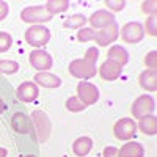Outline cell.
<instances>
[{
	"mask_svg": "<svg viewBox=\"0 0 157 157\" xmlns=\"http://www.w3.org/2000/svg\"><path fill=\"white\" fill-rule=\"evenodd\" d=\"M118 38V25L112 24L110 27L104 29V30H93V29H80L77 32V39L82 43L86 41H96L99 46H109L110 43H113Z\"/></svg>",
	"mask_w": 157,
	"mask_h": 157,
	"instance_id": "obj_1",
	"label": "cell"
},
{
	"mask_svg": "<svg viewBox=\"0 0 157 157\" xmlns=\"http://www.w3.org/2000/svg\"><path fill=\"white\" fill-rule=\"evenodd\" d=\"M32 123L35 126L39 143L47 141V138L50 137V130H52V124H50L49 116L43 110H35L32 113Z\"/></svg>",
	"mask_w": 157,
	"mask_h": 157,
	"instance_id": "obj_2",
	"label": "cell"
},
{
	"mask_svg": "<svg viewBox=\"0 0 157 157\" xmlns=\"http://www.w3.org/2000/svg\"><path fill=\"white\" fill-rule=\"evenodd\" d=\"M21 19L29 24H43V22L52 21V16L47 13L44 5H33V6H27L25 10H22Z\"/></svg>",
	"mask_w": 157,
	"mask_h": 157,
	"instance_id": "obj_3",
	"label": "cell"
},
{
	"mask_svg": "<svg viewBox=\"0 0 157 157\" xmlns=\"http://www.w3.org/2000/svg\"><path fill=\"white\" fill-rule=\"evenodd\" d=\"M49 39H50V32L49 29L43 27V25H32L25 32V41L33 47L46 46L49 43Z\"/></svg>",
	"mask_w": 157,
	"mask_h": 157,
	"instance_id": "obj_4",
	"label": "cell"
},
{
	"mask_svg": "<svg viewBox=\"0 0 157 157\" xmlns=\"http://www.w3.org/2000/svg\"><path fill=\"white\" fill-rule=\"evenodd\" d=\"M69 72L71 75L77 77V78H91L98 74V69H96V64L93 63H88L86 60H74L69 63Z\"/></svg>",
	"mask_w": 157,
	"mask_h": 157,
	"instance_id": "obj_5",
	"label": "cell"
},
{
	"mask_svg": "<svg viewBox=\"0 0 157 157\" xmlns=\"http://www.w3.org/2000/svg\"><path fill=\"white\" fill-rule=\"evenodd\" d=\"M77 98L83 105H93L99 99V90L90 82H80L77 85Z\"/></svg>",
	"mask_w": 157,
	"mask_h": 157,
	"instance_id": "obj_6",
	"label": "cell"
},
{
	"mask_svg": "<svg viewBox=\"0 0 157 157\" xmlns=\"http://www.w3.org/2000/svg\"><path fill=\"white\" fill-rule=\"evenodd\" d=\"M135 130H137V124L130 118H121L113 126V132L118 140H130L135 135Z\"/></svg>",
	"mask_w": 157,
	"mask_h": 157,
	"instance_id": "obj_7",
	"label": "cell"
},
{
	"mask_svg": "<svg viewBox=\"0 0 157 157\" xmlns=\"http://www.w3.org/2000/svg\"><path fill=\"white\" fill-rule=\"evenodd\" d=\"M154 109H155L154 99L151 96H148V94H143V96L135 99L134 105H132V110H130V112H132V115L137 118V120H140V118H143V116L151 115L154 112Z\"/></svg>",
	"mask_w": 157,
	"mask_h": 157,
	"instance_id": "obj_8",
	"label": "cell"
},
{
	"mask_svg": "<svg viewBox=\"0 0 157 157\" xmlns=\"http://www.w3.org/2000/svg\"><path fill=\"white\" fill-rule=\"evenodd\" d=\"M143 36H145V32H143V27L140 22H127L121 30L123 41L129 43V44H135V43L141 41Z\"/></svg>",
	"mask_w": 157,
	"mask_h": 157,
	"instance_id": "obj_9",
	"label": "cell"
},
{
	"mask_svg": "<svg viewBox=\"0 0 157 157\" xmlns=\"http://www.w3.org/2000/svg\"><path fill=\"white\" fill-rule=\"evenodd\" d=\"M29 60H30L32 66L41 72H46L47 69L52 68V57L46 50H33L29 57Z\"/></svg>",
	"mask_w": 157,
	"mask_h": 157,
	"instance_id": "obj_10",
	"label": "cell"
},
{
	"mask_svg": "<svg viewBox=\"0 0 157 157\" xmlns=\"http://www.w3.org/2000/svg\"><path fill=\"white\" fill-rule=\"evenodd\" d=\"M90 24H91V27L94 29H107L110 27L112 24H115V17L110 11L107 10H99L96 13H93V14L90 16Z\"/></svg>",
	"mask_w": 157,
	"mask_h": 157,
	"instance_id": "obj_11",
	"label": "cell"
},
{
	"mask_svg": "<svg viewBox=\"0 0 157 157\" xmlns=\"http://www.w3.org/2000/svg\"><path fill=\"white\" fill-rule=\"evenodd\" d=\"M38 94H39V90H38L36 83H33V82H24L17 88V98L22 102H32L38 98Z\"/></svg>",
	"mask_w": 157,
	"mask_h": 157,
	"instance_id": "obj_12",
	"label": "cell"
},
{
	"mask_svg": "<svg viewBox=\"0 0 157 157\" xmlns=\"http://www.w3.org/2000/svg\"><path fill=\"white\" fill-rule=\"evenodd\" d=\"M99 74L104 80H116L118 77L121 75V66L112 63V61H104L99 68Z\"/></svg>",
	"mask_w": 157,
	"mask_h": 157,
	"instance_id": "obj_13",
	"label": "cell"
},
{
	"mask_svg": "<svg viewBox=\"0 0 157 157\" xmlns=\"http://www.w3.org/2000/svg\"><path fill=\"white\" fill-rule=\"evenodd\" d=\"M138 82H140V86L143 90H146V91H155L157 90V72L154 69H146V71H143L140 74V78H138Z\"/></svg>",
	"mask_w": 157,
	"mask_h": 157,
	"instance_id": "obj_14",
	"label": "cell"
},
{
	"mask_svg": "<svg viewBox=\"0 0 157 157\" xmlns=\"http://www.w3.org/2000/svg\"><path fill=\"white\" fill-rule=\"evenodd\" d=\"M11 124H13V129L19 134H29L30 129H32V123L27 118V115L24 113H14L11 118Z\"/></svg>",
	"mask_w": 157,
	"mask_h": 157,
	"instance_id": "obj_15",
	"label": "cell"
},
{
	"mask_svg": "<svg viewBox=\"0 0 157 157\" xmlns=\"http://www.w3.org/2000/svg\"><path fill=\"white\" fill-rule=\"evenodd\" d=\"M35 82L44 88H58L61 85L60 77L50 74V72H38L35 75Z\"/></svg>",
	"mask_w": 157,
	"mask_h": 157,
	"instance_id": "obj_16",
	"label": "cell"
},
{
	"mask_svg": "<svg viewBox=\"0 0 157 157\" xmlns=\"http://www.w3.org/2000/svg\"><path fill=\"white\" fill-rule=\"evenodd\" d=\"M109 61L118 64V66H124L129 61V54L126 52V49H123L121 46H113L109 50Z\"/></svg>",
	"mask_w": 157,
	"mask_h": 157,
	"instance_id": "obj_17",
	"label": "cell"
},
{
	"mask_svg": "<svg viewBox=\"0 0 157 157\" xmlns=\"http://www.w3.org/2000/svg\"><path fill=\"white\" fill-rule=\"evenodd\" d=\"M145 149L137 141H129L120 149V157H143Z\"/></svg>",
	"mask_w": 157,
	"mask_h": 157,
	"instance_id": "obj_18",
	"label": "cell"
},
{
	"mask_svg": "<svg viewBox=\"0 0 157 157\" xmlns=\"http://www.w3.org/2000/svg\"><path fill=\"white\" fill-rule=\"evenodd\" d=\"M91 148H93V140L88 138V137H80V138H77V140L72 143V151H74V154L78 155V157L86 155V154L91 151Z\"/></svg>",
	"mask_w": 157,
	"mask_h": 157,
	"instance_id": "obj_19",
	"label": "cell"
},
{
	"mask_svg": "<svg viewBox=\"0 0 157 157\" xmlns=\"http://www.w3.org/2000/svg\"><path fill=\"white\" fill-rule=\"evenodd\" d=\"M140 130L145 135H155L157 132V120L154 115H148V116H143L140 118V124H138Z\"/></svg>",
	"mask_w": 157,
	"mask_h": 157,
	"instance_id": "obj_20",
	"label": "cell"
},
{
	"mask_svg": "<svg viewBox=\"0 0 157 157\" xmlns=\"http://www.w3.org/2000/svg\"><path fill=\"white\" fill-rule=\"evenodd\" d=\"M69 2L68 0H49V2L44 5L47 13L50 16H54V14H60V13H64L68 8H69Z\"/></svg>",
	"mask_w": 157,
	"mask_h": 157,
	"instance_id": "obj_21",
	"label": "cell"
},
{
	"mask_svg": "<svg viewBox=\"0 0 157 157\" xmlns=\"http://www.w3.org/2000/svg\"><path fill=\"white\" fill-rule=\"evenodd\" d=\"M86 17L83 14H72L69 16L66 21H64V27L66 29H82L83 25L86 24Z\"/></svg>",
	"mask_w": 157,
	"mask_h": 157,
	"instance_id": "obj_22",
	"label": "cell"
},
{
	"mask_svg": "<svg viewBox=\"0 0 157 157\" xmlns=\"http://www.w3.org/2000/svg\"><path fill=\"white\" fill-rule=\"evenodd\" d=\"M19 71V63L13 60H0V74H14Z\"/></svg>",
	"mask_w": 157,
	"mask_h": 157,
	"instance_id": "obj_23",
	"label": "cell"
},
{
	"mask_svg": "<svg viewBox=\"0 0 157 157\" xmlns=\"http://www.w3.org/2000/svg\"><path fill=\"white\" fill-rule=\"evenodd\" d=\"M85 107H86V105H83L77 96L69 98V99L66 101V109H68L69 112H82V110H85Z\"/></svg>",
	"mask_w": 157,
	"mask_h": 157,
	"instance_id": "obj_24",
	"label": "cell"
},
{
	"mask_svg": "<svg viewBox=\"0 0 157 157\" xmlns=\"http://www.w3.org/2000/svg\"><path fill=\"white\" fill-rule=\"evenodd\" d=\"M11 44H13V38L10 36V33L0 32V54H2V52L10 50Z\"/></svg>",
	"mask_w": 157,
	"mask_h": 157,
	"instance_id": "obj_25",
	"label": "cell"
},
{
	"mask_svg": "<svg viewBox=\"0 0 157 157\" xmlns=\"http://www.w3.org/2000/svg\"><path fill=\"white\" fill-rule=\"evenodd\" d=\"M141 10H143V13H145V14L155 16V11H157V3H155V0L143 2V3H141Z\"/></svg>",
	"mask_w": 157,
	"mask_h": 157,
	"instance_id": "obj_26",
	"label": "cell"
},
{
	"mask_svg": "<svg viewBox=\"0 0 157 157\" xmlns=\"http://www.w3.org/2000/svg\"><path fill=\"white\" fill-rule=\"evenodd\" d=\"M145 64H146L149 69H154V71H155V68H157V52H155V50H151L149 54H146V57H145Z\"/></svg>",
	"mask_w": 157,
	"mask_h": 157,
	"instance_id": "obj_27",
	"label": "cell"
},
{
	"mask_svg": "<svg viewBox=\"0 0 157 157\" xmlns=\"http://www.w3.org/2000/svg\"><path fill=\"white\" fill-rule=\"evenodd\" d=\"M155 24H157V21H155V16H149V17L146 19L145 27H146V32H148V35H151V36H155V35H157V27H155Z\"/></svg>",
	"mask_w": 157,
	"mask_h": 157,
	"instance_id": "obj_28",
	"label": "cell"
},
{
	"mask_svg": "<svg viewBox=\"0 0 157 157\" xmlns=\"http://www.w3.org/2000/svg\"><path fill=\"white\" fill-rule=\"evenodd\" d=\"M105 5L112 11H123L124 6H126V2H124V0H107Z\"/></svg>",
	"mask_w": 157,
	"mask_h": 157,
	"instance_id": "obj_29",
	"label": "cell"
},
{
	"mask_svg": "<svg viewBox=\"0 0 157 157\" xmlns=\"http://www.w3.org/2000/svg\"><path fill=\"white\" fill-rule=\"evenodd\" d=\"M98 57H99V52H98V49L96 47H90L88 50H86V54H85V58L83 60H86L88 63H96V60H98Z\"/></svg>",
	"mask_w": 157,
	"mask_h": 157,
	"instance_id": "obj_30",
	"label": "cell"
},
{
	"mask_svg": "<svg viewBox=\"0 0 157 157\" xmlns=\"http://www.w3.org/2000/svg\"><path fill=\"white\" fill-rule=\"evenodd\" d=\"M104 157H120V149L115 146H107L104 149Z\"/></svg>",
	"mask_w": 157,
	"mask_h": 157,
	"instance_id": "obj_31",
	"label": "cell"
},
{
	"mask_svg": "<svg viewBox=\"0 0 157 157\" xmlns=\"http://www.w3.org/2000/svg\"><path fill=\"white\" fill-rule=\"evenodd\" d=\"M8 3L6 2H0V21H3L8 16Z\"/></svg>",
	"mask_w": 157,
	"mask_h": 157,
	"instance_id": "obj_32",
	"label": "cell"
},
{
	"mask_svg": "<svg viewBox=\"0 0 157 157\" xmlns=\"http://www.w3.org/2000/svg\"><path fill=\"white\" fill-rule=\"evenodd\" d=\"M0 157H6V149L5 148H0Z\"/></svg>",
	"mask_w": 157,
	"mask_h": 157,
	"instance_id": "obj_33",
	"label": "cell"
},
{
	"mask_svg": "<svg viewBox=\"0 0 157 157\" xmlns=\"http://www.w3.org/2000/svg\"><path fill=\"white\" fill-rule=\"evenodd\" d=\"M3 110H5V102H3L2 99H0V113H2Z\"/></svg>",
	"mask_w": 157,
	"mask_h": 157,
	"instance_id": "obj_34",
	"label": "cell"
},
{
	"mask_svg": "<svg viewBox=\"0 0 157 157\" xmlns=\"http://www.w3.org/2000/svg\"><path fill=\"white\" fill-rule=\"evenodd\" d=\"M27 157H36V155H27Z\"/></svg>",
	"mask_w": 157,
	"mask_h": 157,
	"instance_id": "obj_35",
	"label": "cell"
}]
</instances>
